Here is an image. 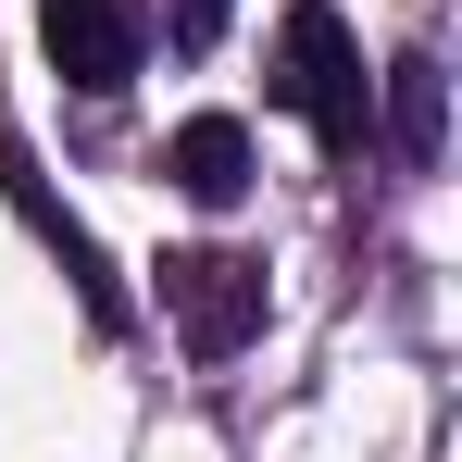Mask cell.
Returning a JSON list of instances; mask_svg holds the SVG:
<instances>
[{"label":"cell","mask_w":462,"mask_h":462,"mask_svg":"<svg viewBox=\"0 0 462 462\" xmlns=\"http://www.w3.org/2000/svg\"><path fill=\"white\" fill-rule=\"evenodd\" d=\"M275 100L325 138V162L375 151V76H363V38L337 25V0H300V13H288V38H275Z\"/></svg>","instance_id":"1"},{"label":"cell","mask_w":462,"mask_h":462,"mask_svg":"<svg viewBox=\"0 0 462 462\" xmlns=\"http://www.w3.org/2000/svg\"><path fill=\"white\" fill-rule=\"evenodd\" d=\"M162 312L200 363H226L263 337V263L250 250H162Z\"/></svg>","instance_id":"2"},{"label":"cell","mask_w":462,"mask_h":462,"mask_svg":"<svg viewBox=\"0 0 462 462\" xmlns=\"http://www.w3.org/2000/svg\"><path fill=\"white\" fill-rule=\"evenodd\" d=\"M38 38H51V76L63 88L113 100L151 63V0H38Z\"/></svg>","instance_id":"3"},{"label":"cell","mask_w":462,"mask_h":462,"mask_svg":"<svg viewBox=\"0 0 462 462\" xmlns=\"http://www.w3.org/2000/svg\"><path fill=\"white\" fill-rule=\"evenodd\" d=\"M162 162H175V188H188L200 213H226V200H250V125H237V113H188Z\"/></svg>","instance_id":"4"},{"label":"cell","mask_w":462,"mask_h":462,"mask_svg":"<svg viewBox=\"0 0 462 462\" xmlns=\"http://www.w3.org/2000/svg\"><path fill=\"white\" fill-rule=\"evenodd\" d=\"M438 125H450V76L425 51H400L387 63V151H400V175H438Z\"/></svg>","instance_id":"5"},{"label":"cell","mask_w":462,"mask_h":462,"mask_svg":"<svg viewBox=\"0 0 462 462\" xmlns=\"http://www.w3.org/2000/svg\"><path fill=\"white\" fill-rule=\"evenodd\" d=\"M226 13H237V0H162V38H175V51H213Z\"/></svg>","instance_id":"6"}]
</instances>
